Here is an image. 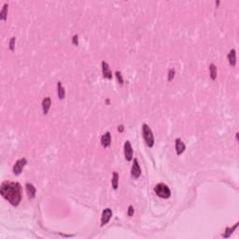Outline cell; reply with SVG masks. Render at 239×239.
<instances>
[{
    "label": "cell",
    "instance_id": "cell-14",
    "mask_svg": "<svg viewBox=\"0 0 239 239\" xmlns=\"http://www.w3.org/2000/svg\"><path fill=\"white\" fill-rule=\"evenodd\" d=\"M57 90H58V97H59V99H64V95H65V91H64V88L63 87V84L60 81L57 83Z\"/></svg>",
    "mask_w": 239,
    "mask_h": 239
},
{
    "label": "cell",
    "instance_id": "cell-8",
    "mask_svg": "<svg viewBox=\"0 0 239 239\" xmlns=\"http://www.w3.org/2000/svg\"><path fill=\"white\" fill-rule=\"evenodd\" d=\"M124 155L127 161H131L133 159V149L129 141H126L124 144Z\"/></svg>",
    "mask_w": 239,
    "mask_h": 239
},
{
    "label": "cell",
    "instance_id": "cell-2",
    "mask_svg": "<svg viewBox=\"0 0 239 239\" xmlns=\"http://www.w3.org/2000/svg\"><path fill=\"white\" fill-rule=\"evenodd\" d=\"M142 132H143V136H144V139L146 141V144L150 148H151L154 145V136H153L151 129L150 128V126L148 124H143Z\"/></svg>",
    "mask_w": 239,
    "mask_h": 239
},
{
    "label": "cell",
    "instance_id": "cell-24",
    "mask_svg": "<svg viewBox=\"0 0 239 239\" xmlns=\"http://www.w3.org/2000/svg\"><path fill=\"white\" fill-rule=\"evenodd\" d=\"M118 130H119V132H123V130H124V127H123V125H120L119 127H118Z\"/></svg>",
    "mask_w": 239,
    "mask_h": 239
},
{
    "label": "cell",
    "instance_id": "cell-22",
    "mask_svg": "<svg viewBox=\"0 0 239 239\" xmlns=\"http://www.w3.org/2000/svg\"><path fill=\"white\" fill-rule=\"evenodd\" d=\"M134 209L133 208V207H132V206H130V207H129V209H128V216H130V217H131V216H133V214H134Z\"/></svg>",
    "mask_w": 239,
    "mask_h": 239
},
{
    "label": "cell",
    "instance_id": "cell-16",
    "mask_svg": "<svg viewBox=\"0 0 239 239\" xmlns=\"http://www.w3.org/2000/svg\"><path fill=\"white\" fill-rule=\"evenodd\" d=\"M111 183H112L113 189H114V190H117V189H118V183H119V175H118L117 172H114V173H113V177H112Z\"/></svg>",
    "mask_w": 239,
    "mask_h": 239
},
{
    "label": "cell",
    "instance_id": "cell-10",
    "mask_svg": "<svg viewBox=\"0 0 239 239\" xmlns=\"http://www.w3.org/2000/svg\"><path fill=\"white\" fill-rule=\"evenodd\" d=\"M25 189H26V193H27V196L29 199H33L34 197L36 196V188L34 187L33 184L31 183H27L25 185Z\"/></svg>",
    "mask_w": 239,
    "mask_h": 239
},
{
    "label": "cell",
    "instance_id": "cell-3",
    "mask_svg": "<svg viewBox=\"0 0 239 239\" xmlns=\"http://www.w3.org/2000/svg\"><path fill=\"white\" fill-rule=\"evenodd\" d=\"M154 192H156V194L161 197V198H169L170 195H171V192H170V189L163 183H159L155 186L154 188Z\"/></svg>",
    "mask_w": 239,
    "mask_h": 239
},
{
    "label": "cell",
    "instance_id": "cell-4",
    "mask_svg": "<svg viewBox=\"0 0 239 239\" xmlns=\"http://www.w3.org/2000/svg\"><path fill=\"white\" fill-rule=\"evenodd\" d=\"M26 163H27V160H26L25 158H23V159L18 160V161L15 163L14 166H13V173H14L15 175H20Z\"/></svg>",
    "mask_w": 239,
    "mask_h": 239
},
{
    "label": "cell",
    "instance_id": "cell-19",
    "mask_svg": "<svg viewBox=\"0 0 239 239\" xmlns=\"http://www.w3.org/2000/svg\"><path fill=\"white\" fill-rule=\"evenodd\" d=\"M175 77V69H170L168 72V80L171 81Z\"/></svg>",
    "mask_w": 239,
    "mask_h": 239
},
{
    "label": "cell",
    "instance_id": "cell-1",
    "mask_svg": "<svg viewBox=\"0 0 239 239\" xmlns=\"http://www.w3.org/2000/svg\"><path fill=\"white\" fill-rule=\"evenodd\" d=\"M1 195L8 200L12 206H18L22 199V191L21 186L17 182H10L5 181L1 185V190H0Z\"/></svg>",
    "mask_w": 239,
    "mask_h": 239
},
{
    "label": "cell",
    "instance_id": "cell-20",
    "mask_svg": "<svg viewBox=\"0 0 239 239\" xmlns=\"http://www.w3.org/2000/svg\"><path fill=\"white\" fill-rule=\"evenodd\" d=\"M116 77H117L118 81H119L121 84H123V79H122V73H121V72H119V71H117V72H116Z\"/></svg>",
    "mask_w": 239,
    "mask_h": 239
},
{
    "label": "cell",
    "instance_id": "cell-7",
    "mask_svg": "<svg viewBox=\"0 0 239 239\" xmlns=\"http://www.w3.org/2000/svg\"><path fill=\"white\" fill-rule=\"evenodd\" d=\"M102 72H103V76L105 79H108V80L112 79V74L110 71L109 65L106 62H102Z\"/></svg>",
    "mask_w": 239,
    "mask_h": 239
},
{
    "label": "cell",
    "instance_id": "cell-17",
    "mask_svg": "<svg viewBox=\"0 0 239 239\" xmlns=\"http://www.w3.org/2000/svg\"><path fill=\"white\" fill-rule=\"evenodd\" d=\"M8 4H4L3 6V9L1 10V12H0V18H1V20L5 21L6 18H7V15H8Z\"/></svg>",
    "mask_w": 239,
    "mask_h": 239
},
{
    "label": "cell",
    "instance_id": "cell-11",
    "mask_svg": "<svg viewBox=\"0 0 239 239\" xmlns=\"http://www.w3.org/2000/svg\"><path fill=\"white\" fill-rule=\"evenodd\" d=\"M185 149H186V146H185L184 142H182V140L180 138H177L176 139V151H177V154L180 155L181 153H183Z\"/></svg>",
    "mask_w": 239,
    "mask_h": 239
},
{
    "label": "cell",
    "instance_id": "cell-9",
    "mask_svg": "<svg viewBox=\"0 0 239 239\" xmlns=\"http://www.w3.org/2000/svg\"><path fill=\"white\" fill-rule=\"evenodd\" d=\"M101 144L104 148H108L110 146L111 144V135L109 132H107L106 134H104L101 138Z\"/></svg>",
    "mask_w": 239,
    "mask_h": 239
},
{
    "label": "cell",
    "instance_id": "cell-12",
    "mask_svg": "<svg viewBox=\"0 0 239 239\" xmlns=\"http://www.w3.org/2000/svg\"><path fill=\"white\" fill-rule=\"evenodd\" d=\"M51 105H52V100H51L50 97H46V98L43 99V101H42V109H43V113L45 115L49 112Z\"/></svg>",
    "mask_w": 239,
    "mask_h": 239
},
{
    "label": "cell",
    "instance_id": "cell-18",
    "mask_svg": "<svg viewBox=\"0 0 239 239\" xmlns=\"http://www.w3.org/2000/svg\"><path fill=\"white\" fill-rule=\"evenodd\" d=\"M237 225H238V223H236V224H235V225H234V226H233L232 229H230V228H227V229H226V232H227V233H226L225 234H223V236H224V237H229V236L231 235V233H233V231L236 229Z\"/></svg>",
    "mask_w": 239,
    "mask_h": 239
},
{
    "label": "cell",
    "instance_id": "cell-5",
    "mask_svg": "<svg viewBox=\"0 0 239 239\" xmlns=\"http://www.w3.org/2000/svg\"><path fill=\"white\" fill-rule=\"evenodd\" d=\"M131 175L134 178V179H138L139 178V176L141 175V169L138 163V161L134 159L133 166H132V170H131Z\"/></svg>",
    "mask_w": 239,
    "mask_h": 239
},
{
    "label": "cell",
    "instance_id": "cell-6",
    "mask_svg": "<svg viewBox=\"0 0 239 239\" xmlns=\"http://www.w3.org/2000/svg\"><path fill=\"white\" fill-rule=\"evenodd\" d=\"M112 217V210L110 208H106L103 213H102V218H101V225L104 226L106 225L111 219Z\"/></svg>",
    "mask_w": 239,
    "mask_h": 239
},
{
    "label": "cell",
    "instance_id": "cell-23",
    "mask_svg": "<svg viewBox=\"0 0 239 239\" xmlns=\"http://www.w3.org/2000/svg\"><path fill=\"white\" fill-rule=\"evenodd\" d=\"M72 42H73V44H75V45H78V44H79V42H78V36H77V35L73 37Z\"/></svg>",
    "mask_w": 239,
    "mask_h": 239
},
{
    "label": "cell",
    "instance_id": "cell-21",
    "mask_svg": "<svg viewBox=\"0 0 239 239\" xmlns=\"http://www.w3.org/2000/svg\"><path fill=\"white\" fill-rule=\"evenodd\" d=\"M15 41H16V39H15V38H12V39H10V49L11 51H13V50H14V44H15Z\"/></svg>",
    "mask_w": 239,
    "mask_h": 239
},
{
    "label": "cell",
    "instance_id": "cell-15",
    "mask_svg": "<svg viewBox=\"0 0 239 239\" xmlns=\"http://www.w3.org/2000/svg\"><path fill=\"white\" fill-rule=\"evenodd\" d=\"M209 71H210V77L213 80H216L217 78V67L214 64H211L209 66Z\"/></svg>",
    "mask_w": 239,
    "mask_h": 239
},
{
    "label": "cell",
    "instance_id": "cell-13",
    "mask_svg": "<svg viewBox=\"0 0 239 239\" xmlns=\"http://www.w3.org/2000/svg\"><path fill=\"white\" fill-rule=\"evenodd\" d=\"M227 58H228L229 63H230L231 65L234 66V65L236 64V52H235V50H234V49H233V50L230 51V52H229Z\"/></svg>",
    "mask_w": 239,
    "mask_h": 239
}]
</instances>
